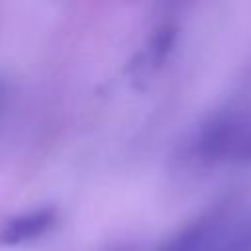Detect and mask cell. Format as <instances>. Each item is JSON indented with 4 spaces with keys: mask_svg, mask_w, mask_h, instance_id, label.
Wrapping results in <instances>:
<instances>
[{
    "mask_svg": "<svg viewBox=\"0 0 251 251\" xmlns=\"http://www.w3.org/2000/svg\"><path fill=\"white\" fill-rule=\"evenodd\" d=\"M229 214L226 208H214L173 235L161 251H212L218 239L229 227Z\"/></svg>",
    "mask_w": 251,
    "mask_h": 251,
    "instance_id": "1",
    "label": "cell"
},
{
    "mask_svg": "<svg viewBox=\"0 0 251 251\" xmlns=\"http://www.w3.org/2000/svg\"><path fill=\"white\" fill-rule=\"evenodd\" d=\"M243 143H249V141L241 137V124L235 122L233 118H218L198 133L192 149L196 159L210 163V161L222 159L227 153H233Z\"/></svg>",
    "mask_w": 251,
    "mask_h": 251,
    "instance_id": "2",
    "label": "cell"
},
{
    "mask_svg": "<svg viewBox=\"0 0 251 251\" xmlns=\"http://www.w3.org/2000/svg\"><path fill=\"white\" fill-rule=\"evenodd\" d=\"M57 216L53 208H35L22 212L18 216H12L0 226V245L10 247V245H20L29 239H35L43 235L53 224Z\"/></svg>",
    "mask_w": 251,
    "mask_h": 251,
    "instance_id": "3",
    "label": "cell"
},
{
    "mask_svg": "<svg viewBox=\"0 0 251 251\" xmlns=\"http://www.w3.org/2000/svg\"><path fill=\"white\" fill-rule=\"evenodd\" d=\"M175 35H176V27L173 24H161L153 29L151 37L147 39V45L141 53V69L145 71H153L157 69L165 59L167 55L171 53L173 49V43H175Z\"/></svg>",
    "mask_w": 251,
    "mask_h": 251,
    "instance_id": "4",
    "label": "cell"
},
{
    "mask_svg": "<svg viewBox=\"0 0 251 251\" xmlns=\"http://www.w3.org/2000/svg\"><path fill=\"white\" fill-rule=\"evenodd\" d=\"M212 251H251V220L229 226Z\"/></svg>",
    "mask_w": 251,
    "mask_h": 251,
    "instance_id": "5",
    "label": "cell"
}]
</instances>
